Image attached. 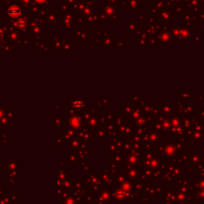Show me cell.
<instances>
[{"label":"cell","mask_w":204,"mask_h":204,"mask_svg":"<svg viewBox=\"0 0 204 204\" xmlns=\"http://www.w3.org/2000/svg\"><path fill=\"white\" fill-rule=\"evenodd\" d=\"M36 1L37 2H38V3H43L46 0H36Z\"/></svg>","instance_id":"obj_2"},{"label":"cell","mask_w":204,"mask_h":204,"mask_svg":"<svg viewBox=\"0 0 204 204\" xmlns=\"http://www.w3.org/2000/svg\"><path fill=\"white\" fill-rule=\"evenodd\" d=\"M8 14L9 15H11V16L17 17L20 15V10H19V8H18V7L14 6V7L9 9Z\"/></svg>","instance_id":"obj_1"}]
</instances>
